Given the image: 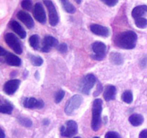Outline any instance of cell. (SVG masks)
I'll return each instance as SVG.
<instances>
[{"label":"cell","mask_w":147,"mask_h":138,"mask_svg":"<svg viewBox=\"0 0 147 138\" xmlns=\"http://www.w3.org/2000/svg\"><path fill=\"white\" fill-rule=\"evenodd\" d=\"M137 34L131 30L123 32L118 34L115 38V44L123 49H133L136 47Z\"/></svg>","instance_id":"1"},{"label":"cell","mask_w":147,"mask_h":138,"mask_svg":"<svg viewBox=\"0 0 147 138\" xmlns=\"http://www.w3.org/2000/svg\"><path fill=\"white\" fill-rule=\"evenodd\" d=\"M103 101L101 99H95L93 103L92 108V121L91 127L93 130L98 131L100 128L101 125V112Z\"/></svg>","instance_id":"2"},{"label":"cell","mask_w":147,"mask_h":138,"mask_svg":"<svg viewBox=\"0 0 147 138\" xmlns=\"http://www.w3.org/2000/svg\"><path fill=\"white\" fill-rule=\"evenodd\" d=\"M4 40L7 45L12 50H14L17 54H22V47L19 39L17 36L13 33H7L4 35Z\"/></svg>","instance_id":"3"},{"label":"cell","mask_w":147,"mask_h":138,"mask_svg":"<svg viewBox=\"0 0 147 138\" xmlns=\"http://www.w3.org/2000/svg\"><path fill=\"white\" fill-rule=\"evenodd\" d=\"M78 133V124L75 121L69 120L60 127V135L70 138Z\"/></svg>","instance_id":"4"},{"label":"cell","mask_w":147,"mask_h":138,"mask_svg":"<svg viewBox=\"0 0 147 138\" xmlns=\"http://www.w3.org/2000/svg\"><path fill=\"white\" fill-rule=\"evenodd\" d=\"M96 82V78L93 74H87L83 78L80 85V91L84 94H89L90 90Z\"/></svg>","instance_id":"5"},{"label":"cell","mask_w":147,"mask_h":138,"mask_svg":"<svg viewBox=\"0 0 147 138\" xmlns=\"http://www.w3.org/2000/svg\"><path fill=\"white\" fill-rule=\"evenodd\" d=\"M83 102V97L80 95L76 94L72 96L66 103L65 106V112L66 114L70 115L75 112Z\"/></svg>","instance_id":"6"},{"label":"cell","mask_w":147,"mask_h":138,"mask_svg":"<svg viewBox=\"0 0 147 138\" xmlns=\"http://www.w3.org/2000/svg\"><path fill=\"white\" fill-rule=\"evenodd\" d=\"M92 50L93 53L91 55L92 58L96 60H101L106 57V45L102 42H95L92 44Z\"/></svg>","instance_id":"7"},{"label":"cell","mask_w":147,"mask_h":138,"mask_svg":"<svg viewBox=\"0 0 147 138\" xmlns=\"http://www.w3.org/2000/svg\"><path fill=\"white\" fill-rule=\"evenodd\" d=\"M44 4H45L47 11H48L49 22H50V25L55 27L57 25L59 21V17L55 7L53 1H44Z\"/></svg>","instance_id":"8"},{"label":"cell","mask_w":147,"mask_h":138,"mask_svg":"<svg viewBox=\"0 0 147 138\" xmlns=\"http://www.w3.org/2000/svg\"><path fill=\"white\" fill-rule=\"evenodd\" d=\"M33 15L35 20L42 24L46 22V14L45 12L44 7L41 3L37 2L34 4L33 9Z\"/></svg>","instance_id":"9"},{"label":"cell","mask_w":147,"mask_h":138,"mask_svg":"<svg viewBox=\"0 0 147 138\" xmlns=\"http://www.w3.org/2000/svg\"><path fill=\"white\" fill-rule=\"evenodd\" d=\"M20 85V80L18 79H12L6 82L3 87L4 93L8 95H12L17 91Z\"/></svg>","instance_id":"10"},{"label":"cell","mask_w":147,"mask_h":138,"mask_svg":"<svg viewBox=\"0 0 147 138\" xmlns=\"http://www.w3.org/2000/svg\"><path fill=\"white\" fill-rule=\"evenodd\" d=\"M55 46H58V41L57 39L52 36L47 35L44 37L42 40V46L41 50L43 53H48L50 49Z\"/></svg>","instance_id":"11"},{"label":"cell","mask_w":147,"mask_h":138,"mask_svg":"<svg viewBox=\"0 0 147 138\" xmlns=\"http://www.w3.org/2000/svg\"><path fill=\"white\" fill-rule=\"evenodd\" d=\"M23 106L27 109H42L44 107V102L34 97H28L23 100Z\"/></svg>","instance_id":"12"},{"label":"cell","mask_w":147,"mask_h":138,"mask_svg":"<svg viewBox=\"0 0 147 138\" xmlns=\"http://www.w3.org/2000/svg\"><path fill=\"white\" fill-rule=\"evenodd\" d=\"M17 18L22 22L26 27L29 29H32L34 26V20L29 13L24 11H20L17 14Z\"/></svg>","instance_id":"13"},{"label":"cell","mask_w":147,"mask_h":138,"mask_svg":"<svg viewBox=\"0 0 147 138\" xmlns=\"http://www.w3.org/2000/svg\"><path fill=\"white\" fill-rule=\"evenodd\" d=\"M90 30L93 33L95 34H97L98 36H101V37H109L110 34V31L108 27H104V26L100 25V24H91L90 27Z\"/></svg>","instance_id":"14"},{"label":"cell","mask_w":147,"mask_h":138,"mask_svg":"<svg viewBox=\"0 0 147 138\" xmlns=\"http://www.w3.org/2000/svg\"><path fill=\"white\" fill-rule=\"evenodd\" d=\"M9 26L11 27V30L17 34L20 37H21L22 39L25 38L26 36H27V33H26L25 30L23 29V27H22L21 24L17 21H14V20H12V21L10 22Z\"/></svg>","instance_id":"15"},{"label":"cell","mask_w":147,"mask_h":138,"mask_svg":"<svg viewBox=\"0 0 147 138\" xmlns=\"http://www.w3.org/2000/svg\"><path fill=\"white\" fill-rule=\"evenodd\" d=\"M116 88L113 85H108L106 86V89L103 93V98L106 101H110L113 100L116 98Z\"/></svg>","instance_id":"16"},{"label":"cell","mask_w":147,"mask_h":138,"mask_svg":"<svg viewBox=\"0 0 147 138\" xmlns=\"http://www.w3.org/2000/svg\"><path fill=\"white\" fill-rule=\"evenodd\" d=\"M147 14V6L146 5H139L134 8L132 10L131 15L134 20L138 19L143 18L144 16Z\"/></svg>","instance_id":"17"},{"label":"cell","mask_w":147,"mask_h":138,"mask_svg":"<svg viewBox=\"0 0 147 138\" xmlns=\"http://www.w3.org/2000/svg\"><path fill=\"white\" fill-rule=\"evenodd\" d=\"M5 62L11 66H20L22 64L21 59L12 53H7L5 56Z\"/></svg>","instance_id":"18"},{"label":"cell","mask_w":147,"mask_h":138,"mask_svg":"<svg viewBox=\"0 0 147 138\" xmlns=\"http://www.w3.org/2000/svg\"><path fill=\"white\" fill-rule=\"evenodd\" d=\"M129 121L131 125L134 126H140L144 122V117L142 115L139 114H131L129 118Z\"/></svg>","instance_id":"19"},{"label":"cell","mask_w":147,"mask_h":138,"mask_svg":"<svg viewBox=\"0 0 147 138\" xmlns=\"http://www.w3.org/2000/svg\"><path fill=\"white\" fill-rule=\"evenodd\" d=\"M110 60L113 64L121 65L123 63L122 55L119 53H111L110 55Z\"/></svg>","instance_id":"20"},{"label":"cell","mask_w":147,"mask_h":138,"mask_svg":"<svg viewBox=\"0 0 147 138\" xmlns=\"http://www.w3.org/2000/svg\"><path fill=\"white\" fill-rule=\"evenodd\" d=\"M61 4H63V7L64 8V9L67 12V13H70V14H73V13L76 12V7L73 6V4L70 2L68 1H61Z\"/></svg>","instance_id":"21"},{"label":"cell","mask_w":147,"mask_h":138,"mask_svg":"<svg viewBox=\"0 0 147 138\" xmlns=\"http://www.w3.org/2000/svg\"><path fill=\"white\" fill-rule=\"evenodd\" d=\"M121 99L123 102L126 103H131L133 101V93L131 91L127 90L125 91L121 95Z\"/></svg>","instance_id":"22"},{"label":"cell","mask_w":147,"mask_h":138,"mask_svg":"<svg viewBox=\"0 0 147 138\" xmlns=\"http://www.w3.org/2000/svg\"><path fill=\"white\" fill-rule=\"evenodd\" d=\"M39 40H40V37H39L38 34H32L31 37L29 39V42H30V46L34 50H37L39 46Z\"/></svg>","instance_id":"23"},{"label":"cell","mask_w":147,"mask_h":138,"mask_svg":"<svg viewBox=\"0 0 147 138\" xmlns=\"http://www.w3.org/2000/svg\"><path fill=\"white\" fill-rule=\"evenodd\" d=\"M29 57L32 64L34 66H40L43 63V60L41 57L33 55H29Z\"/></svg>","instance_id":"24"},{"label":"cell","mask_w":147,"mask_h":138,"mask_svg":"<svg viewBox=\"0 0 147 138\" xmlns=\"http://www.w3.org/2000/svg\"><path fill=\"white\" fill-rule=\"evenodd\" d=\"M13 111V106L10 103H7L4 104L0 105V113L3 114H11Z\"/></svg>","instance_id":"25"},{"label":"cell","mask_w":147,"mask_h":138,"mask_svg":"<svg viewBox=\"0 0 147 138\" xmlns=\"http://www.w3.org/2000/svg\"><path fill=\"white\" fill-rule=\"evenodd\" d=\"M18 122L22 126H25V127H31L32 126V122L31 121V119H28L27 117H24V116H20L17 119Z\"/></svg>","instance_id":"26"},{"label":"cell","mask_w":147,"mask_h":138,"mask_svg":"<svg viewBox=\"0 0 147 138\" xmlns=\"http://www.w3.org/2000/svg\"><path fill=\"white\" fill-rule=\"evenodd\" d=\"M135 24L139 28H146L147 27V19L144 18V17L138 19V20H135Z\"/></svg>","instance_id":"27"},{"label":"cell","mask_w":147,"mask_h":138,"mask_svg":"<svg viewBox=\"0 0 147 138\" xmlns=\"http://www.w3.org/2000/svg\"><path fill=\"white\" fill-rule=\"evenodd\" d=\"M65 94V91L63 90L58 91L55 93V102L56 103H60V102L63 100V98H64Z\"/></svg>","instance_id":"28"},{"label":"cell","mask_w":147,"mask_h":138,"mask_svg":"<svg viewBox=\"0 0 147 138\" xmlns=\"http://www.w3.org/2000/svg\"><path fill=\"white\" fill-rule=\"evenodd\" d=\"M22 7L24 9L28 10L30 11L32 7V1L30 0H25V1H22L21 2Z\"/></svg>","instance_id":"29"},{"label":"cell","mask_w":147,"mask_h":138,"mask_svg":"<svg viewBox=\"0 0 147 138\" xmlns=\"http://www.w3.org/2000/svg\"><path fill=\"white\" fill-rule=\"evenodd\" d=\"M105 138H121V137L118 132L110 131V132H108L106 134Z\"/></svg>","instance_id":"30"},{"label":"cell","mask_w":147,"mask_h":138,"mask_svg":"<svg viewBox=\"0 0 147 138\" xmlns=\"http://www.w3.org/2000/svg\"><path fill=\"white\" fill-rule=\"evenodd\" d=\"M57 50H58V51L60 52V53H66L67 50V45L65 43H62V44L59 45L57 46Z\"/></svg>","instance_id":"31"},{"label":"cell","mask_w":147,"mask_h":138,"mask_svg":"<svg viewBox=\"0 0 147 138\" xmlns=\"http://www.w3.org/2000/svg\"><path fill=\"white\" fill-rule=\"evenodd\" d=\"M102 1L109 7H113L118 3V1L116 0H102Z\"/></svg>","instance_id":"32"},{"label":"cell","mask_w":147,"mask_h":138,"mask_svg":"<svg viewBox=\"0 0 147 138\" xmlns=\"http://www.w3.org/2000/svg\"><path fill=\"white\" fill-rule=\"evenodd\" d=\"M101 91H102V86H101V85H100V83H99L98 86H97V89H96V91H95V93H94V96H98V95L100 94V93Z\"/></svg>","instance_id":"33"},{"label":"cell","mask_w":147,"mask_h":138,"mask_svg":"<svg viewBox=\"0 0 147 138\" xmlns=\"http://www.w3.org/2000/svg\"><path fill=\"white\" fill-rule=\"evenodd\" d=\"M139 138H147V129H144L140 132Z\"/></svg>","instance_id":"34"},{"label":"cell","mask_w":147,"mask_h":138,"mask_svg":"<svg viewBox=\"0 0 147 138\" xmlns=\"http://www.w3.org/2000/svg\"><path fill=\"white\" fill-rule=\"evenodd\" d=\"M7 51L6 50H4L2 47L0 46V57L1 56H6L7 55Z\"/></svg>","instance_id":"35"},{"label":"cell","mask_w":147,"mask_h":138,"mask_svg":"<svg viewBox=\"0 0 147 138\" xmlns=\"http://www.w3.org/2000/svg\"><path fill=\"white\" fill-rule=\"evenodd\" d=\"M0 138H5V133L1 127H0Z\"/></svg>","instance_id":"36"},{"label":"cell","mask_w":147,"mask_h":138,"mask_svg":"<svg viewBox=\"0 0 147 138\" xmlns=\"http://www.w3.org/2000/svg\"><path fill=\"white\" fill-rule=\"evenodd\" d=\"M50 124V121L48 119H44L43 120V124L44 125H48Z\"/></svg>","instance_id":"37"},{"label":"cell","mask_w":147,"mask_h":138,"mask_svg":"<svg viewBox=\"0 0 147 138\" xmlns=\"http://www.w3.org/2000/svg\"><path fill=\"white\" fill-rule=\"evenodd\" d=\"M73 138H81L80 137H73Z\"/></svg>","instance_id":"38"},{"label":"cell","mask_w":147,"mask_h":138,"mask_svg":"<svg viewBox=\"0 0 147 138\" xmlns=\"http://www.w3.org/2000/svg\"><path fill=\"white\" fill-rule=\"evenodd\" d=\"M93 138H100V137H93Z\"/></svg>","instance_id":"39"}]
</instances>
